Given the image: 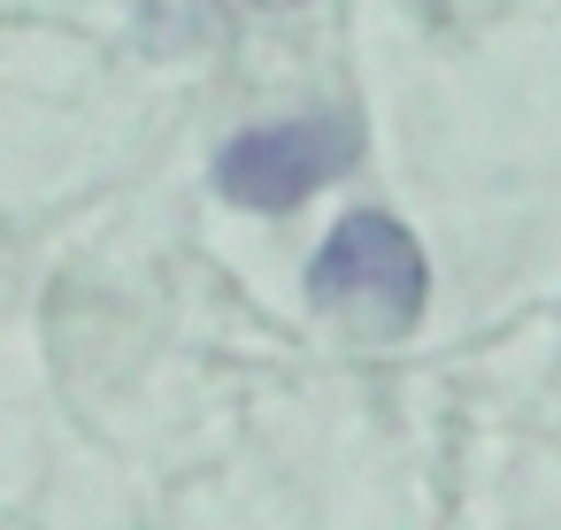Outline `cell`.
Masks as SVG:
<instances>
[{"instance_id": "cell-1", "label": "cell", "mask_w": 561, "mask_h": 530, "mask_svg": "<svg viewBox=\"0 0 561 530\" xmlns=\"http://www.w3.org/2000/svg\"><path fill=\"white\" fill-rule=\"evenodd\" d=\"M308 300H316L323 315L369 331V338H408L415 315H423V300H431L423 246H415L392 216L362 208V216H346V223L323 239V254L308 262Z\"/></svg>"}, {"instance_id": "cell-2", "label": "cell", "mask_w": 561, "mask_h": 530, "mask_svg": "<svg viewBox=\"0 0 561 530\" xmlns=\"http://www.w3.org/2000/svg\"><path fill=\"white\" fill-rule=\"evenodd\" d=\"M354 154H362V124H354L346 108H331V116L262 124V131L231 139V147L216 154V185H224L239 208L277 216V208H300L308 193H323L331 177H346Z\"/></svg>"}]
</instances>
